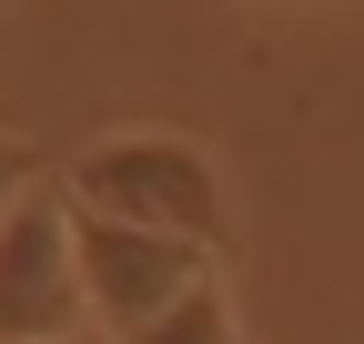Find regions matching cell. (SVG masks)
Masks as SVG:
<instances>
[{"instance_id": "277c9868", "label": "cell", "mask_w": 364, "mask_h": 344, "mask_svg": "<svg viewBox=\"0 0 364 344\" xmlns=\"http://www.w3.org/2000/svg\"><path fill=\"white\" fill-rule=\"evenodd\" d=\"M132 344H233V294H223V274H213L203 294H182L172 314H152Z\"/></svg>"}, {"instance_id": "3957f363", "label": "cell", "mask_w": 364, "mask_h": 344, "mask_svg": "<svg viewBox=\"0 0 364 344\" xmlns=\"http://www.w3.org/2000/svg\"><path fill=\"white\" fill-rule=\"evenodd\" d=\"M81 264H71V193H31L0 223V344H81Z\"/></svg>"}, {"instance_id": "6da1fadb", "label": "cell", "mask_w": 364, "mask_h": 344, "mask_svg": "<svg viewBox=\"0 0 364 344\" xmlns=\"http://www.w3.org/2000/svg\"><path fill=\"white\" fill-rule=\"evenodd\" d=\"M71 213L132 223V233H172V243H203V253H223V233H233L223 162L193 132H102L71 162Z\"/></svg>"}, {"instance_id": "5b68a950", "label": "cell", "mask_w": 364, "mask_h": 344, "mask_svg": "<svg viewBox=\"0 0 364 344\" xmlns=\"http://www.w3.org/2000/svg\"><path fill=\"white\" fill-rule=\"evenodd\" d=\"M31 172H41V152H31V142H0V223H11V213H21V203L41 193Z\"/></svg>"}, {"instance_id": "7a4b0ae2", "label": "cell", "mask_w": 364, "mask_h": 344, "mask_svg": "<svg viewBox=\"0 0 364 344\" xmlns=\"http://www.w3.org/2000/svg\"><path fill=\"white\" fill-rule=\"evenodd\" d=\"M71 264H81V304L112 344H132L152 314H172L182 294H203L223 274V253L203 243H172V233H132V223H91L71 213Z\"/></svg>"}]
</instances>
